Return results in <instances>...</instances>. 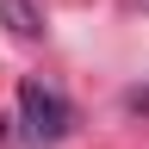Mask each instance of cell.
Segmentation results:
<instances>
[{
	"label": "cell",
	"instance_id": "277c9868",
	"mask_svg": "<svg viewBox=\"0 0 149 149\" xmlns=\"http://www.w3.org/2000/svg\"><path fill=\"white\" fill-rule=\"evenodd\" d=\"M0 137H6V112H0Z\"/></svg>",
	"mask_w": 149,
	"mask_h": 149
},
{
	"label": "cell",
	"instance_id": "7a4b0ae2",
	"mask_svg": "<svg viewBox=\"0 0 149 149\" xmlns=\"http://www.w3.org/2000/svg\"><path fill=\"white\" fill-rule=\"evenodd\" d=\"M0 6H6V19H13V31H19V37H37V19H31L25 0H0Z\"/></svg>",
	"mask_w": 149,
	"mask_h": 149
},
{
	"label": "cell",
	"instance_id": "3957f363",
	"mask_svg": "<svg viewBox=\"0 0 149 149\" xmlns=\"http://www.w3.org/2000/svg\"><path fill=\"white\" fill-rule=\"evenodd\" d=\"M130 112H149V87H130V100H124Z\"/></svg>",
	"mask_w": 149,
	"mask_h": 149
},
{
	"label": "cell",
	"instance_id": "6da1fadb",
	"mask_svg": "<svg viewBox=\"0 0 149 149\" xmlns=\"http://www.w3.org/2000/svg\"><path fill=\"white\" fill-rule=\"evenodd\" d=\"M19 118H25V130L37 143H56L62 130L74 124V112H68V100L56 87H44V81H19Z\"/></svg>",
	"mask_w": 149,
	"mask_h": 149
}]
</instances>
